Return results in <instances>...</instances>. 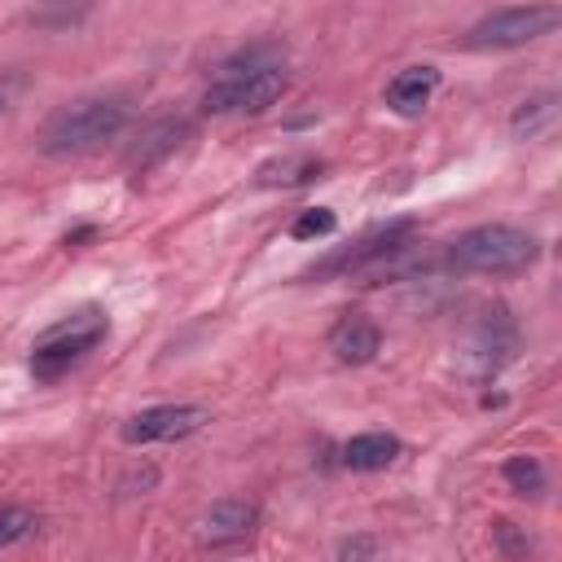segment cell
<instances>
[{
	"mask_svg": "<svg viewBox=\"0 0 562 562\" xmlns=\"http://www.w3.org/2000/svg\"><path fill=\"white\" fill-rule=\"evenodd\" d=\"M127 123H132V110L123 97H79L48 114V123L40 127V149L48 158L88 154V149L114 140Z\"/></svg>",
	"mask_w": 562,
	"mask_h": 562,
	"instance_id": "cell-1",
	"label": "cell"
},
{
	"mask_svg": "<svg viewBox=\"0 0 562 562\" xmlns=\"http://www.w3.org/2000/svg\"><path fill=\"white\" fill-rule=\"evenodd\" d=\"M540 255H544L540 237L518 224H474L443 246L448 272H492V277L522 272Z\"/></svg>",
	"mask_w": 562,
	"mask_h": 562,
	"instance_id": "cell-2",
	"label": "cell"
},
{
	"mask_svg": "<svg viewBox=\"0 0 562 562\" xmlns=\"http://www.w3.org/2000/svg\"><path fill=\"white\" fill-rule=\"evenodd\" d=\"M105 338H110V316L101 307H79L70 316H61L57 325H48L35 338V347H31V378L35 382H57L88 351H97Z\"/></svg>",
	"mask_w": 562,
	"mask_h": 562,
	"instance_id": "cell-3",
	"label": "cell"
},
{
	"mask_svg": "<svg viewBox=\"0 0 562 562\" xmlns=\"http://www.w3.org/2000/svg\"><path fill=\"white\" fill-rule=\"evenodd\" d=\"M562 22V9L553 0H536V4H505V9H492L487 18H479L465 35H461V48L470 53H501V48H522V44H536L544 35H553Z\"/></svg>",
	"mask_w": 562,
	"mask_h": 562,
	"instance_id": "cell-4",
	"label": "cell"
},
{
	"mask_svg": "<svg viewBox=\"0 0 562 562\" xmlns=\"http://www.w3.org/2000/svg\"><path fill=\"white\" fill-rule=\"evenodd\" d=\"M290 92L285 66H255V70H215L202 92L206 114H263Z\"/></svg>",
	"mask_w": 562,
	"mask_h": 562,
	"instance_id": "cell-5",
	"label": "cell"
},
{
	"mask_svg": "<svg viewBox=\"0 0 562 562\" xmlns=\"http://www.w3.org/2000/svg\"><path fill=\"white\" fill-rule=\"evenodd\" d=\"M514 351H518V321L509 316V307L496 303V307H487L470 325L465 347H461V360H465V373L474 382H487V378H496L514 360Z\"/></svg>",
	"mask_w": 562,
	"mask_h": 562,
	"instance_id": "cell-6",
	"label": "cell"
},
{
	"mask_svg": "<svg viewBox=\"0 0 562 562\" xmlns=\"http://www.w3.org/2000/svg\"><path fill=\"white\" fill-rule=\"evenodd\" d=\"M206 422H211V408H202V404H154V408L132 413V417L119 426V439L132 443V448H145V443H176V439L198 435Z\"/></svg>",
	"mask_w": 562,
	"mask_h": 562,
	"instance_id": "cell-7",
	"label": "cell"
},
{
	"mask_svg": "<svg viewBox=\"0 0 562 562\" xmlns=\"http://www.w3.org/2000/svg\"><path fill=\"white\" fill-rule=\"evenodd\" d=\"M404 237H413V220L382 224V228L364 233L360 241H351L347 250H338V255H329L325 263H316V268H312V277H360L373 259H382V255H386L395 241H404Z\"/></svg>",
	"mask_w": 562,
	"mask_h": 562,
	"instance_id": "cell-8",
	"label": "cell"
},
{
	"mask_svg": "<svg viewBox=\"0 0 562 562\" xmlns=\"http://www.w3.org/2000/svg\"><path fill=\"white\" fill-rule=\"evenodd\" d=\"M259 522V505L246 501V496H220L211 501L202 514H198V540L211 544V549H224V544H237L255 531Z\"/></svg>",
	"mask_w": 562,
	"mask_h": 562,
	"instance_id": "cell-9",
	"label": "cell"
},
{
	"mask_svg": "<svg viewBox=\"0 0 562 562\" xmlns=\"http://www.w3.org/2000/svg\"><path fill=\"white\" fill-rule=\"evenodd\" d=\"M435 88H439V66L422 61V66H404V70H395V79L386 83L382 101H386L391 114H400V119H417V114L430 105Z\"/></svg>",
	"mask_w": 562,
	"mask_h": 562,
	"instance_id": "cell-10",
	"label": "cell"
},
{
	"mask_svg": "<svg viewBox=\"0 0 562 562\" xmlns=\"http://www.w3.org/2000/svg\"><path fill=\"white\" fill-rule=\"evenodd\" d=\"M329 351L342 364H369L382 351V329L378 321H369L364 312H347L338 316V325L329 329Z\"/></svg>",
	"mask_w": 562,
	"mask_h": 562,
	"instance_id": "cell-11",
	"label": "cell"
},
{
	"mask_svg": "<svg viewBox=\"0 0 562 562\" xmlns=\"http://www.w3.org/2000/svg\"><path fill=\"white\" fill-rule=\"evenodd\" d=\"M400 452H404V443H400L395 435H386V430H364V435H351V439L338 448V461H342L347 470H356V474H378V470L395 465Z\"/></svg>",
	"mask_w": 562,
	"mask_h": 562,
	"instance_id": "cell-12",
	"label": "cell"
},
{
	"mask_svg": "<svg viewBox=\"0 0 562 562\" xmlns=\"http://www.w3.org/2000/svg\"><path fill=\"white\" fill-rule=\"evenodd\" d=\"M321 171H325V162L316 154H277V158L259 162L255 184L259 189H294V184L321 180Z\"/></svg>",
	"mask_w": 562,
	"mask_h": 562,
	"instance_id": "cell-13",
	"label": "cell"
},
{
	"mask_svg": "<svg viewBox=\"0 0 562 562\" xmlns=\"http://www.w3.org/2000/svg\"><path fill=\"white\" fill-rule=\"evenodd\" d=\"M558 123V92L544 88V92H531L527 101L514 105L509 114V136L514 140H536V136H549Z\"/></svg>",
	"mask_w": 562,
	"mask_h": 562,
	"instance_id": "cell-14",
	"label": "cell"
},
{
	"mask_svg": "<svg viewBox=\"0 0 562 562\" xmlns=\"http://www.w3.org/2000/svg\"><path fill=\"white\" fill-rule=\"evenodd\" d=\"M184 136H189V123H184V119H158V123H149V127L140 132V140H136V149H132V167L145 171V167L171 158V154L184 145Z\"/></svg>",
	"mask_w": 562,
	"mask_h": 562,
	"instance_id": "cell-15",
	"label": "cell"
},
{
	"mask_svg": "<svg viewBox=\"0 0 562 562\" xmlns=\"http://www.w3.org/2000/svg\"><path fill=\"white\" fill-rule=\"evenodd\" d=\"M255 66H285V44L281 40H255V44H241L237 53H228L220 61V70H255Z\"/></svg>",
	"mask_w": 562,
	"mask_h": 562,
	"instance_id": "cell-16",
	"label": "cell"
},
{
	"mask_svg": "<svg viewBox=\"0 0 562 562\" xmlns=\"http://www.w3.org/2000/svg\"><path fill=\"white\" fill-rule=\"evenodd\" d=\"M501 474H505V483H509L518 496H540V492H544V483H549V474H544L540 457H527V452L509 457V461L501 465Z\"/></svg>",
	"mask_w": 562,
	"mask_h": 562,
	"instance_id": "cell-17",
	"label": "cell"
},
{
	"mask_svg": "<svg viewBox=\"0 0 562 562\" xmlns=\"http://www.w3.org/2000/svg\"><path fill=\"white\" fill-rule=\"evenodd\" d=\"M83 0H44L40 9H31V22L44 26V31H70L83 22Z\"/></svg>",
	"mask_w": 562,
	"mask_h": 562,
	"instance_id": "cell-18",
	"label": "cell"
},
{
	"mask_svg": "<svg viewBox=\"0 0 562 562\" xmlns=\"http://www.w3.org/2000/svg\"><path fill=\"white\" fill-rule=\"evenodd\" d=\"M40 531V514L26 509V505H0V549L9 544H22Z\"/></svg>",
	"mask_w": 562,
	"mask_h": 562,
	"instance_id": "cell-19",
	"label": "cell"
},
{
	"mask_svg": "<svg viewBox=\"0 0 562 562\" xmlns=\"http://www.w3.org/2000/svg\"><path fill=\"white\" fill-rule=\"evenodd\" d=\"M334 228H338V215H334L329 206H307V211L294 215L290 237H294V241H321V237H329Z\"/></svg>",
	"mask_w": 562,
	"mask_h": 562,
	"instance_id": "cell-20",
	"label": "cell"
},
{
	"mask_svg": "<svg viewBox=\"0 0 562 562\" xmlns=\"http://www.w3.org/2000/svg\"><path fill=\"white\" fill-rule=\"evenodd\" d=\"M492 540H496V549L509 553V558L531 553V536H527L518 522H509V518H496V522H492Z\"/></svg>",
	"mask_w": 562,
	"mask_h": 562,
	"instance_id": "cell-21",
	"label": "cell"
},
{
	"mask_svg": "<svg viewBox=\"0 0 562 562\" xmlns=\"http://www.w3.org/2000/svg\"><path fill=\"white\" fill-rule=\"evenodd\" d=\"M132 487H140V496H145V492H154V487H158V470H154V465L132 470V474L119 483V492H127V496H132Z\"/></svg>",
	"mask_w": 562,
	"mask_h": 562,
	"instance_id": "cell-22",
	"label": "cell"
},
{
	"mask_svg": "<svg viewBox=\"0 0 562 562\" xmlns=\"http://www.w3.org/2000/svg\"><path fill=\"white\" fill-rule=\"evenodd\" d=\"M373 553H378V540H369V536H356V540L338 544V558H373Z\"/></svg>",
	"mask_w": 562,
	"mask_h": 562,
	"instance_id": "cell-23",
	"label": "cell"
},
{
	"mask_svg": "<svg viewBox=\"0 0 562 562\" xmlns=\"http://www.w3.org/2000/svg\"><path fill=\"white\" fill-rule=\"evenodd\" d=\"M18 92H22V75H0V114L18 101Z\"/></svg>",
	"mask_w": 562,
	"mask_h": 562,
	"instance_id": "cell-24",
	"label": "cell"
},
{
	"mask_svg": "<svg viewBox=\"0 0 562 562\" xmlns=\"http://www.w3.org/2000/svg\"><path fill=\"white\" fill-rule=\"evenodd\" d=\"M92 237H97V224H79V228L66 233V246H79V241H92Z\"/></svg>",
	"mask_w": 562,
	"mask_h": 562,
	"instance_id": "cell-25",
	"label": "cell"
}]
</instances>
